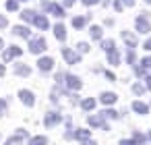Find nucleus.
Segmentation results:
<instances>
[{"label": "nucleus", "instance_id": "obj_40", "mask_svg": "<svg viewBox=\"0 0 151 145\" xmlns=\"http://www.w3.org/2000/svg\"><path fill=\"white\" fill-rule=\"evenodd\" d=\"M75 2H77V0H64V4H66V6H73Z\"/></svg>", "mask_w": 151, "mask_h": 145}, {"label": "nucleus", "instance_id": "obj_16", "mask_svg": "<svg viewBox=\"0 0 151 145\" xmlns=\"http://www.w3.org/2000/svg\"><path fill=\"white\" fill-rule=\"evenodd\" d=\"M15 73H17V75H21V77H27V75L31 73V69H29V66H25V64H17V66H15Z\"/></svg>", "mask_w": 151, "mask_h": 145}, {"label": "nucleus", "instance_id": "obj_7", "mask_svg": "<svg viewBox=\"0 0 151 145\" xmlns=\"http://www.w3.org/2000/svg\"><path fill=\"white\" fill-rule=\"evenodd\" d=\"M64 79H66V85L70 87V89H81V79L79 77H75V75H64Z\"/></svg>", "mask_w": 151, "mask_h": 145}, {"label": "nucleus", "instance_id": "obj_9", "mask_svg": "<svg viewBox=\"0 0 151 145\" xmlns=\"http://www.w3.org/2000/svg\"><path fill=\"white\" fill-rule=\"evenodd\" d=\"M23 54V50L19 48V46H11L6 52H4V60H11V58H15V56H21Z\"/></svg>", "mask_w": 151, "mask_h": 145}, {"label": "nucleus", "instance_id": "obj_44", "mask_svg": "<svg viewBox=\"0 0 151 145\" xmlns=\"http://www.w3.org/2000/svg\"><path fill=\"white\" fill-rule=\"evenodd\" d=\"M2 46H4V42H2V40H0V50H2Z\"/></svg>", "mask_w": 151, "mask_h": 145}, {"label": "nucleus", "instance_id": "obj_18", "mask_svg": "<svg viewBox=\"0 0 151 145\" xmlns=\"http://www.w3.org/2000/svg\"><path fill=\"white\" fill-rule=\"evenodd\" d=\"M132 110H134L137 114H147V106H145L143 102H139V100L132 104Z\"/></svg>", "mask_w": 151, "mask_h": 145}, {"label": "nucleus", "instance_id": "obj_33", "mask_svg": "<svg viewBox=\"0 0 151 145\" xmlns=\"http://www.w3.org/2000/svg\"><path fill=\"white\" fill-rule=\"evenodd\" d=\"M118 2H122V6H132L134 0H118Z\"/></svg>", "mask_w": 151, "mask_h": 145}, {"label": "nucleus", "instance_id": "obj_22", "mask_svg": "<svg viewBox=\"0 0 151 145\" xmlns=\"http://www.w3.org/2000/svg\"><path fill=\"white\" fill-rule=\"evenodd\" d=\"M89 31H91V38H93V40H99V38H101V27L93 25V27H91Z\"/></svg>", "mask_w": 151, "mask_h": 145}, {"label": "nucleus", "instance_id": "obj_30", "mask_svg": "<svg viewBox=\"0 0 151 145\" xmlns=\"http://www.w3.org/2000/svg\"><path fill=\"white\" fill-rule=\"evenodd\" d=\"M6 112V100H0V116Z\"/></svg>", "mask_w": 151, "mask_h": 145}, {"label": "nucleus", "instance_id": "obj_29", "mask_svg": "<svg viewBox=\"0 0 151 145\" xmlns=\"http://www.w3.org/2000/svg\"><path fill=\"white\" fill-rule=\"evenodd\" d=\"M132 91H134V93H137V95H141V93H143V91H145V87H143V85H139V83H137V85H132Z\"/></svg>", "mask_w": 151, "mask_h": 145}, {"label": "nucleus", "instance_id": "obj_26", "mask_svg": "<svg viewBox=\"0 0 151 145\" xmlns=\"http://www.w3.org/2000/svg\"><path fill=\"white\" fill-rule=\"evenodd\" d=\"M21 17H23L25 21H33V19H35V13H33V11H23Z\"/></svg>", "mask_w": 151, "mask_h": 145}, {"label": "nucleus", "instance_id": "obj_43", "mask_svg": "<svg viewBox=\"0 0 151 145\" xmlns=\"http://www.w3.org/2000/svg\"><path fill=\"white\" fill-rule=\"evenodd\" d=\"M0 75H4V66L2 64H0Z\"/></svg>", "mask_w": 151, "mask_h": 145}, {"label": "nucleus", "instance_id": "obj_14", "mask_svg": "<svg viewBox=\"0 0 151 145\" xmlns=\"http://www.w3.org/2000/svg\"><path fill=\"white\" fill-rule=\"evenodd\" d=\"M73 137H75V139H79V141H87V139L91 137V131H85V128H79L77 133H73Z\"/></svg>", "mask_w": 151, "mask_h": 145}, {"label": "nucleus", "instance_id": "obj_13", "mask_svg": "<svg viewBox=\"0 0 151 145\" xmlns=\"http://www.w3.org/2000/svg\"><path fill=\"white\" fill-rule=\"evenodd\" d=\"M33 23H35V27H40V29H48V19H46L44 15H35Z\"/></svg>", "mask_w": 151, "mask_h": 145}, {"label": "nucleus", "instance_id": "obj_8", "mask_svg": "<svg viewBox=\"0 0 151 145\" xmlns=\"http://www.w3.org/2000/svg\"><path fill=\"white\" fill-rule=\"evenodd\" d=\"M46 11H50V13H52L54 17H58V19H62V17H64V9H62L60 4H56V2H54V4H48V9H46Z\"/></svg>", "mask_w": 151, "mask_h": 145}, {"label": "nucleus", "instance_id": "obj_17", "mask_svg": "<svg viewBox=\"0 0 151 145\" xmlns=\"http://www.w3.org/2000/svg\"><path fill=\"white\" fill-rule=\"evenodd\" d=\"M116 102V93L108 91V93H101V104H114Z\"/></svg>", "mask_w": 151, "mask_h": 145}, {"label": "nucleus", "instance_id": "obj_12", "mask_svg": "<svg viewBox=\"0 0 151 145\" xmlns=\"http://www.w3.org/2000/svg\"><path fill=\"white\" fill-rule=\"evenodd\" d=\"M54 35H56V40H60V42H64L66 40V29H64V25H56L54 27Z\"/></svg>", "mask_w": 151, "mask_h": 145}, {"label": "nucleus", "instance_id": "obj_37", "mask_svg": "<svg viewBox=\"0 0 151 145\" xmlns=\"http://www.w3.org/2000/svg\"><path fill=\"white\" fill-rule=\"evenodd\" d=\"M114 9H116V11H118V13H120V11H122V9H124V6H122V2H118V0H116V2H114Z\"/></svg>", "mask_w": 151, "mask_h": 145}, {"label": "nucleus", "instance_id": "obj_5", "mask_svg": "<svg viewBox=\"0 0 151 145\" xmlns=\"http://www.w3.org/2000/svg\"><path fill=\"white\" fill-rule=\"evenodd\" d=\"M60 120H62V116H60L58 112H48V114H46V120H44V122H46V126H56V124H58Z\"/></svg>", "mask_w": 151, "mask_h": 145}, {"label": "nucleus", "instance_id": "obj_46", "mask_svg": "<svg viewBox=\"0 0 151 145\" xmlns=\"http://www.w3.org/2000/svg\"><path fill=\"white\" fill-rule=\"evenodd\" d=\"M149 139H151V133H149Z\"/></svg>", "mask_w": 151, "mask_h": 145}, {"label": "nucleus", "instance_id": "obj_24", "mask_svg": "<svg viewBox=\"0 0 151 145\" xmlns=\"http://www.w3.org/2000/svg\"><path fill=\"white\" fill-rule=\"evenodd\" d=\"M141 71H147V69H151V56H145L143 60H141V66H139Z\"/></svg>", "mask_w": 151, "mask_h": 145}, {"label": "nucleus", "instance_id": "obj_38", "mask_svg": "<svg viewBox=\"0 0 151 145\" xmlns=\"http://www.w3.org/2000/svg\"><path fill=\"white\" fill-rule=\"evenodd\" d=\"M120 145H137L134 141H128V139H124V141H120Z\"/></svg>", "mask_w": 151, "mask_h": 145}, {"label": "nucleus", "instance_id": "obj_35", "mask_svg": "<svg viewBox=\"0 0 151 145\" xmlns=\"http://www.w3.org/2000/svg\"><path fill=\"white\" fill-rule=\"evenodd\" d=\"M97 2H99V0H83L85 6H91V4H97Z\"/></svg>", "mask_w": 151, "mask_h": 145}, {"label": "nucleus", "instance_id": "obj_3", "mask_svg": "<svg viewBox=\"0 0 151 145\" xmlns=\"http://www.w3.org/2000/svg\"><path fill=\"white\" fill-rule=\"evenodd\" d=\"M62 56H64V60L68 64H77L79 62V54L73 52V50H68V48H62Z\"/></svg>", "mask_w": 151, "mask_h": 145}, {"label": "nucleus", "instance_id": "obj_32", "mask_svg": "<svg viewBox=\"0 0 151 145\" xmlns=\"http://www.w3.org/2000/svg\"><path fill=\"white\" fill-rule=\"evenodd\" d=\"M126 60H128L130 64L134 62V50H128V56H126Z\"/></svg>", "mask_w": 151, "mask_h": 145}, {"label": "nucleus", "instance_id": "obj_4", "mask_svg": "<svg viewBox=\"0 0 151 145\" xmlns=\"http://www.w3.org/2000/svg\"><path fill=\"white\" fill-rule=\"evenodd\" d=\"M19 97H21V102H23L25 106H33V104H35L33 93H31V91H27V89H21V91H19Z\"/></svg>", "mask_w": 151, "mask_h": 145}, {"label": "nucleus", "instance_id": "obj_36", "mask_svg": "<svg viewBox=\"0 0 151 145\" xmlns=\"http://www.w3.org/2000/svg\"><path fill=\"white\" fill-rule=\"evenodd\" d=\"M6 23H9V21H6V17H2V15H0V29H2V27H6Z\"/></svg>", "mask_w": 151, "mask_h": 145}, {"label": "nucleus", "instance_id": "obj_34", "mask_svg": "<svg viewBox=\"0 0 151 145\" xmlns=\"http://www.w3.org/2000/svg\"><path fill=\"white\" fill-rule=\"evenodd\" d=\"M134 141H139V143L145 141V135H143V133H134Z\"/></svg>", "mask_w": 151, "mask_h": 145}, {"label": "nucleus", "instance_id": "obj_21", "mask_svg": "<svg viewBox=\"0 0 151 145\" xmlns=\"http://www.w3.org/2000/svg\"><path fill=\"white\" fill-rule=\"evenodd\" d=\"M108 60H110V64H118V62H120V54L114 50V52L108 54Z\"/></svg>", "mask_w": 151, "mask_h": 145}, {"label": "nucleus", "instance_id": "obj_31", "mask_svg": "<svg viewBox=\"0 0 151 145\" xmlns=\"http://www.w3.org/2000/svg\"><path fill=\"white\" fill-rule=\"evenodd\" d=\"M77 48H79V52H87V50H89V46H87L85 42H81V44H79Z\"/></svg>", "mask_w": 151, "mask_h": 145}, {"label": "nucleus", "instance_id": "obj_20", "mask_svg": "<svg viewBox=\"0 0 151 145\" xmlns=\"http://www.w3.org/2000/svg\"><path fill=\"white\" fill-rule=\"evenodd\" d=\"M29 145H48V139L40 135V137H33V139L29 141Z\"/></svg>", "mask_w": 151, "mask_h": 145}, {"label": "nucleus", "instance_id": "obj_23", "mask_svg": "<svg viewBox=\"0 0 151 145\" xmlns=\"http://www.w3.org/2000/svg\"><path fill=\"white\" fill-rule=\"evenodd\" d=\"M101 48L110 54V52H114V42L112 40H106V42H101Z\"/></svg>", "mask_w": 151, "mask_h": 145}, {"label": "nucleus", "instance_id": "obj_25", "mask_svg": "<svg viewBox=\"0 0 151 145\" xmlns=\"http://www.w3.org/2000/svg\"><path fill=\"white\" fill-rule=\"evenodd\" d=\"M83 25H85V17H75V19H73V27L81 29Z\"/></svg>", "mask_w": 151, "mask_h": 145}, {"label": "nucleus", "instance_id": "obj_41", "mask_svg": "<svg viewBox=\"0 0 151 145\" xmlns=\"http://www.w3.org/2000/svg\"><path fill=\"white\" fill-rule=\"evenodd\" d=\"M83 145H95V141H91V139H87V141H83Z\"/></svg>", "mask_w": 151, "mask_h": 145}, {"label": "nucleus", "instance_id": "obj_19", "mask_svg": "<svg viewBox=\"0 0 151 145\" xmlns=\"http://www.w3.org/2000/svg\"><path fill=\"white\" fill-rule=\"evenodd\" d=\"M81 106H83V110H93V108H95V100L87 97V100H83V102H81Z\"/></svg>", "mask_w": 151, "mask_h": 145}, {"label": "nucleus", "instance_id": "obj_27", "mask_svg": "<svg viewBox=\"0 0 151 145\" xmlns=\"http://www.w3.org/2000/svg\"><path fill=\"white\" fill-rule=\"evenodd\" d=\"M101 116H104V118H118V112H114V110H104Z\"/></svg>", "mask_w": 151, "mask_h": 145}, {"label": "nucleus", "instance_id": "obj_42", "mask_svg": "<svg viewBox=\"0 0 151 145\" xmlns=\"http://www.w3.org/2000/svg\"><path fill=\"white\" fill-rule=\"evenodd\" d=\"M145 81H147V89H151V77H147Z\"/></svg>", "mask_w": 151, "mask_h": 145}, {"label": "nucleus", "instance_id": "obj_6", "mask_svg": "<svg viewBox=\"0 0 151 145\" xmlns=\"http://www.w3.org/2000/svg\"><path fill=\"white\" fill-rule=\"evenodd\" d=\"M87 122H89V126H104L106 131H108V124H106V118L99 114V116H89L87 118Z\"/></svg>", "mask_w": 151, "mask_h": 145}, {"label": "nucleus", "instance_id": "obj_2", "mask_svg": "<svg viewBox=\"0 0 151 145\" xmlns=\"http://www.w3.org/2000/svg\"><path fill=\"white\" fill-rule=\"evenodd\" d=\"M46 50V40L44 38H33L31 42H29V52L31 54H40V52H44Z\"/></svg>", "mask_w": 151, "mask_h": 145}, {"label": "nucleus", "instance_id": "obj_28", "mask_svg": "<svg viewBox=\"0 0 151 145\" xmlns=\"http://www.w3.org/2000/svg\"><path fill=\"white\" fill-rule=\"evenodd\" d=\"M17 9H19L17 0H9V2H6V11H17Z\"/></svg>", "mask_w": 151, "mask_h": 145}, {"label": "nucleus", "instance_id": "obj_45", "mask_svg": "<svg viewBox=\"0 0 151 145\" xmlns=\"http://www.w3.org/2000/svg\"><path fill=\"white\" fill-rule=\"evenodd\" d=\"M145 2H151V0H145Z\"/></svg>", "mask_w": 151, "mask_h": 145}, {"label": "nucleus", "instance_id": "obj_10", "mask_svg": "<svg viewBox=\"0 0 151 145\" xmlns=\"http://www.w3.org/2000/svg\"><path fill=\"white\" fill-rule=\"evenodd\" d=\"M37 66H40V71L48 73V71H52V66H54V60H52V58H40Z\"/></svg>", "mask_w": 151, "mask_h": 145}, {"label": "nucleus", "instance_id": "obj_1", "mask_svg": "<svg viewBox=\"0 0 151 145\" xmlns=\"http://www.w3.org/2000/svg\"><path fill=\"white\" fill-rule=\"evenodd\" d=\"M134 25H137V31H139V33H149V31H151V25H149V21H147V13L139 15V17L134 19Z\"/></svg>", "mask_w": 151, "mask_h": 145}, {"label": "nucleus", "instance_id": "obj_11", "mask_svg": "<svg viewBox=\"0 0 151 145\" xmlns=\"http://www.w3.org/2000/svg\"><path fill=\"white\" fill-rule=\"evenodd\" d=\"M122 38H124V42L128 44V50H134V46H137V38H134L132 33H128V31H122Z\"/></svg>", "mask_w": 151, "mask_h": 145}, {"label": "nucleus", "instance_id": "obj_15", "mask_svg": "<svg viewBox=\"0 0 151 145\" xmlns=\"http://www.w3.org/2000/svg\"><path fill=\"white\" fill-rule=\"evenodd\" d=\"M13 33H15V35H19V38H29V29H27V27H23V25H17V27L13 29Z\"/></svg>", "mask_w": 151, "mask_h": 145}, {"label": "nucleus", "instance_id": "obj_39", "mask_svg": "<svg viewBox=\"0 0 151 145\" xmlns=\"http://www.w3.org/2000/svg\"><path fill=\"white\" fill-rule=\"evenodd\" d=\"M145 50H151V38H149V40L145 42Z\"/></svg>", "mask_w": 151, "mask_h": 145}]
</instances>
